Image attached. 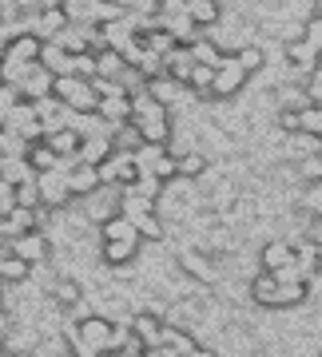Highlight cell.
<instances>
[{
  "label": "cell",
  "instance_id": "obj_18",
  "mask_svg": "<svg viewBox=\"0 0 322 357\" xmlns=\"http://www.w3.org/2000/svg\"><path fill=\"white\" fill-rule=\"evenodd\" d=\"M307 298H310V282H279V290H275V310L302 306Z\"/></svg>",
  "mask_w": 322,
  "mask_h": 357
},
{
  "label": "cell",
  "instance_id": "obj_2",
  "mask_svg": "<svg viewBox=\"0 0 322 357\" xmlns=\"http://www.w3.org/2000/svg\"><path fill=\"white\" fill-rule=\"evenodd\" d=\"M52 100L56 103H64L72 115H96V91H92L88 79H80V76H56L52 79Z\"/></svg>",
  "mask_w": 322,
  "mask_h": 357
},
{
  "label": "cell",
  "instance_id": "obj_25",
  "mask_svg": "<svg viewBox=\"0 0 322 357\" xmlns=\"http://www.w3.org/2000/svg\"><path fill=\"white\" fill-rule=\"evenodd\" d=\"M298 178L302 183H322V155H298Z\"/></svg>",
  "mask_w": 322,
  "mask_h": 357
},
{
  "label": "cell",
  "instance_id": "obj_21",
  "mask_svg": "<svg viewBox=\"0 0 322 357\" xmlns=\"http://www.w3.org/2000/svg\"><path fill=\"white\" fill-rule=\"evenodd\" d=\"M247 286H251V302H258V306H267V310H275V290H279V282L271 278V274H263V270H258L255 278L247 282Z\"/></svg>",
  "mask_w": 322,
  "mask_h": 357
},
{
  "label": "cell",
  "instance_id": "obj_29",
  "mask_svg": "<svg viewBox=\"0 0 322 357\" xmlns=\"http://www.w3.org/2000/svg\"><path fill=\"white\" fill-rule=\"evenodd\" d=\"M187 357H215V349H203V345H199V349H195V354H187Z\"/></svg>",
  "mask_w": 322,
  "mask_h": 357
},
{
  "label": "cell",
  "instance_id": "obj_3",
  "mask_svg": "<svg viewBox=\"0 0 322 357\" xmlns=\"http://www.w3.org/2000/svg\"><path fill=\"white\" fill-rule=\"evenodd\" d=\"M36 191H40V206H44V211H64V206L76 203L72 191H68V171L64 167L36 175Z\"/></svg>",
  "mask_w": 322,
  "mask_h": 357
},
{
  "label": "cell",
  "instance_id": "obj_8",
  "mask_svg": "<svg viewBox=\"0 0 322 357\" xmlns=\"http://www.w3.org/2000/svg\"><path fill=\"white\" fill-rule=\"evenodd\" d=\"M28 278H32V266L20 262V258L8 250V243H4L0 246V286H24Z\"/></svg>",
  "mask_w": 322,
  "mask_h": 357
},
{
  "label": "cell",
  "instance_id": "obj_28",
  "mask_svg": "<svg viewBox=\"0 0 322 357\" xmlns=\"http://www.w3.org/2000/svg\"><path fill=\"white\" fill-rule=\"evenodd\" d=\"M279 123H283V131L298 135V112H279Z\"/></svg>",
  "mask_w": 322,
  "mask_h": 357
},
{
  "label": "cell",
  "instance_id": "obj_14",
  "mask_svg": "<svg viewBox=\"0 0 322 357\" xmlns=\"http://www.w3.org/2000/svg\"><path fill=\"white\" fill-rule=\"evenodd\" d=\"M322 270V255H319V243H302L295 246V274L302 282H310L314 274Z\"/></svg>",
  "mask_w": 322,
  "mask_h": 357
},
{
  "label": "cell",
  "instance_id": "obj_11",
  "mask_svg": "<svg viewBox=\"0 0 322 357\" xmlns=\"http://www.w3.org/2000/svg\"><path fill=\"white\" fill-rule=\"evenodd\" d=\"M96 187H100L96 167H88V163H72L68 167V191H72V199H88Z\"/></svg>",
  "mask_w": 322,
  "mask_h": 357
},
{
  "label": "cell",
  "instance_id": "obj_15",
  "mask_svg": "<svg viewBox=\"0 0 322 357\" xmlns=\"http://www.w3.org/2000/svg\"><path fill=\"white\" fill-rule=\"evenodd\" d=\"M124 68H128V60H124L116 48H96V76L100 79H116L119 84Z\"/></svg>",
  "mask_w": 322,
  "mask_h": 357
},
{
  "label": "cell",
  "instance_id": "obj_5",
  "mask_svg": "<svg viewBox=\"0 0 322 357\" xmlns=\"http://www.w3.org/2000/svg\"><path fill=\"white\" fill-rule=\"evenodd\" d=\"M8 250H13L20 262H28V266H40V262L52 258V238L44 234V230H28V234L8 238Z\"/></svg>",
  "mask_w": 322,
  "mask_h": 357
},
{
  "label": "cell",
  "instance_id": "obj_9",
  "mask_svg": "<svg viewBox=\"0 0 322 357\" xmlns=\"http://www.w3.org/2000/svg\"><path fill=\"white\" fill-rule=\"evenodd\" d=\"M183 13L195 28H215L223 16V4L219 0H183Z\"/></svg>",
  "mask_w": 322,
  "mask_h": 357
},
{
  "label": "cell",
  "instance_id": "obj_19",
  "mask_svg": "<svg viewBox=\"0 0 322 357\" xmlns=\"http://www.w3.org/2000/svg\"><path fill=\"white\" fill-rule=\"evenodd\" d=\"M136 255H140V243H103L100 246V258L108 262V266H131L136 262Z\"/></svg>",
  "mask_w": 322,
  "mask_h": 357
},
{
  "label": "cell",
  "instance_id": "obj_16",
  "mask_svg": "<svg viewBox=\"0 0 322 357\" xmlns=\"http://www.w3.org/2000/svg\"><path fill=\"white\" fill-rule=\"evenodd\" d=\"M44 143L52 147V155H56V159H76V151H80V135L72 128L48 131V135H44Z\"/></svg>",
  "mask_w": 322,
  "mask_h": 357
},
{
  "label": "cell",
  "instance_id": "obj_10",
  "mask_svg": "<svg viewBox=\"0 0 322 357\" xmlns=\"http://www.w3.org/2000/svg\"><path fill=\"white\" fill-rule=\"evenodd\" d=\"M20 159L28 163V171H32V175H44V171H56V167H60V159L52 155V147H48L44 139L24 143V151H20Z\"/></svg>",
  "mask_w": 322,
  "mask_h": 357
},
{
  "label": "cell",
  "instance_id": "obj_17",
  "mask_svg": "<svg viewBox=\"0 0 322 357\" xmlns=\"http://www.w3.org/2000/svg\"><path fill=\"white\" fill-rule=\"evenodd\" d=\"M100 238L103 243H140V234H136V227H131V218H124V215L100 222Z\"/></svg>",
  "mask_w": 322,
  "mask_h": 357
},
{
  "label": "cell",
  "instance_id": "obj_13",
  "mask_svg": "<svg viewBox=\"0 0 322 357\" xmlns=\"http://www.w3.org/2000/svg\"><path fill=\"white\" fill-rule=\"evenodd\" d=\"M52 79H56V76H48V72L36 64V68L24 76V84H20V100H28V103L48 100V96H52Z\"/></svg>",
  "mask_w": 322,
  "mask_h": 357
},
{
  "label": "cell",
  "instance_id": "obj_23",
  "mask_svg": "<svg viewBox=\"0 0 322 357\" xmlns=\"http://www.w3.org/2000/svg\"><path fill=\"white\" fill-rule=\"evenodd\" d=\"M16 206H24V211H36L40 206V191H36V175L24 178V183H16Z\"/></svg>",
  "mask_w": 322,
  "mask_h": 357
},
{
  "label": "cell",
  "instance_id": "obj_22",
  "mask_svg": "<svg viewBox=\"0 0 322 357\" xmlns=\"http://www.w3.org/2000/svg\"><path fill=\"white\" fill-rule=\"evenodd\" d=\"M203 171H207V155L203 151L175 155V178H199Z\"/></svg>",
  "mask_w": 322,
  "mask_h": 357
},
{
  "label": "cell",
  "instance_id": "obj_6",
  "mask_svg": "<svg viewBox=\"0 0 322 357\" xmlns=\"http://www.w3.org/2000/svg\"><path fill=\"white\" fill-rule=\"evenodd\" d=\"M131 337H136L143 349H155V345L163 342V318H155L152 310H147V314H136V318H131Z\"/></svg>",
  "mask_w": 322,
  "mask_h": 357
},
{
  "label": "cell",
  "instance_id": "obj_7",
  "mask_svg": "<svg viewBox=\"0 0 322 357\" xmlns=\"http://www.w3.org/2000/svg\"><path fill=\"white\" fill-rule=\"evenodd\" d=\"M48 298L56 302L60 310H76L80 302H84V286H80L76 278H68V274H60V278L48 282Z\"/></svg>",
  "mask_w": 322,
  "mask_h": 357
},
{
  "label": "cell",
  "instance_id": "obj_4",
  "mask_svg": "<svg viewBox=\"0 0 322 357\" xmlns=\"http://www.w3.org/2000/svg\"><path fill=\"white\" fill-rule=\"evenodd\" d=\"M247 88V72L239 68L235 56H223L219 68H215V79H211V100H231Z\"/></svg>",
  "mask_w": 322,
  "mask_h": 357
},
{
  "label": "cell",
  "instance_id": "obj_1",
  "mask_svg": "<svg viewBox=\"0 0 322 357\" xmlns=\"http://www.w3.org/2000/svg\"><path fill=\"white\" fill-rule=\"evenodd\" d=\"M112 337H116V321L103 318V314H88V318L76 321V330L64 333V342H76L92 354H112Z\"/></svg>",
  "mask_w": 322,
  "mask_h": 357
},
{
  "label": "cell",
  "instance_id": "obj_30",
  "mask_svg": "<svg viewBox=\"0 0 322 357\" xmlns=\"http://www.w3.org/2000/svg\"><path fill=\"white\" fill-rule=\"evenodd\" d=\"M4 40H8V28H4V24H0V44H4Z\"/></svg>",
  "mask_w": 322,
  "mask_h": 357
},
{
  "label": "cell",
  "instance_id": "obj_26",
  "mask_svg": "<svg viewBox=\"0 0 322 357\" xmlns=\"http://www.w3.org/2000/svg\"><path fill=\"white\" fill-rule=\"evenodd\" d=\"M183 270H187L191 278H199V282H211V278H215V270L207 266L203 255H183Z\"/></svg>",
  "mask_w": 322,
  "mask_h": 357
},
{
  "label": "cell",
  "instance_id": "obj_27",
  "mask_svg": "<svg viewBox=\"0 0 322 357\" xmlns=\"http://www.w3.org/2000/svg\"><path fill=\"white\" fill-rule=\"evenodd\" d=\"M13 206H16V191H13V183H4V178H0V218L8 215Z\"/></svg>",
  "mask_w": 322,
  "mask_h": 357
},
{
  "label": "cell",
  "instance_id": "obj_12",
  "mask_svg": "<svg viewBox=\"0 0 322 357\" xmlns=\"http://www.w3.org/2000/svg\"><path fill=\"white\" fill-rule=\"evenodd\" d=\"M295 266V246L291 243H267L263 246V274H283Z\"/></svg>",
  "mask_w": 322,
  "mask_h": 357
},
{
  "label": "cell",
  "instance_id": "obj_20",
  "mask_svg": "<svg viewBox=\"0 0 322 357\" xmlns=\"http://www.w3.org/2000/svg\"><path fill=\"white\" fill-rule=\"evenodd\" d=\"M187 52H191L195 64H203V68H219V60H223L219 44H215L211 36H195L191 44H187Z\"/></svg>",
  "mask_w": 322,
  "mask_h": 357
},
{
  "label": "cell",
  "instance_id": "obj_24",
  "mask_svg": "<svg viewBox=\"0 0 322 357\" xmlns=\"http://www.w3.org/2000/svg\"><path fill=\"white\" fill-rule=\"evenodd\" d=\"M231 56L239 60V68H243L247 76L263 68V48H258V44H243V48H239V52H231Z\"/></svg>",
  "mask_w": 322,
  "mask_h": 357
}]
</instances>
